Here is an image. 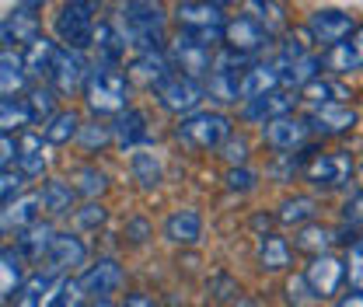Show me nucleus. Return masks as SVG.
<instances>
[{
  "label": "nucleus",
  "instance_id": "nucleus-18",
  "mask_svg": "<svg viewBox=\"0 0 363 307\" xmlns=\"http://www.w3.org/2000/svg\"><path fill=\"white\" fill-rule=\"evenodd\" d=\"M272 91H283V70H279V63H255L245 74V81H241V98L245 101L272 94Z\"/></svg>",
  "mask_w": 363,
  "mask_h": 307
},
{
  "label": "nucleus",
  "instance_id": "nucleus-51",
  "mask_svg": "<svg viewBox=\"0 0 363 307\" xmlns=\"http://www.w3.org/2000/svg\"><path fill=\"white\" fill-rule=\"evenodd\" d=\"M126 307H154V301H150L147 294H133V297L126 301Z\"/></svg>",
  "mask_w": 363,
  "mask_h": 307
},
{
  "label": "nucleus",
  "instance_id": "nucleus-25",
  "mask_svg": "<svg viewBox=\"0 0 363 307\" xmlns=\"http://www.w3.org/2000/svg\"><path fill=\"white\" fill-rule=\"evenodd\" d=\"M199 234H203V220H199L196 210H179L164 223V238L175 241V245H196Z\"/></svg>",
  "mask_w": 363,
  "mask_h": 307
},
{
  "label": "nucleus",
  "instance_id": "nucleus-21",
  "mask_svg": "<svg viewBox=\"0 0 363 307\" xmlns=\"http://www.w3.org/2000/svg\"><path fill=\"white\" fill-rule=\"evenodd\" d=\"M43 206V192H25L14 203L4 206V230H28L32 223H39L35 213Z\"/></svg>",
  "mask_w": 363,
  "mask_h": 307
},
{
  "label": "nucleus",
  "instance_id": "nucleus-53",
  "mask_svg": "<svg viewBox=\"0 0 363 307\" xmlns=\"http://www.w3.org/2000/svg\"><path fill=\"white\" fill-rule=\"evenodd\" d=\"M91 307H116V304H108V301H94Z\"/></svg>",
  "mask_w": 363,
  "mask_h": 307
},
{
  "label": "nucleus",
  "instance_id": "nucleus-30",
  "mask_svg": "<svg viewBox=\"0 0 363 307\" xmlns=\"http://www.w3.org/2000/svg\"><path fill=\"white\" fill-rule=\"evenodd\" d=\"M304 98L311 101V108H321V105H346V101H350V88L339 84V81L318 77L311 88H304Z\"/></svg>",
  "mask_w": 363,
  "mask_h": 307
},
{
  "label": "nucleus",
  "instance_id": "nucleus-33",
  "mask_svg": "<svg viewBox=\"0 0 363 307\" xmlns=\"http://www.w3.org/2000/svg\"><path fill=\"white\" fill-rule=\"evenodd\" d=\"M52 286V272H35V276H28V283L21 286V294L11 301L7 307H43V294Z\"/></svg>",
  "mask_w": 363,
  "mask_h": 307
},
{
  "label": "nucleus",
  "instance_id": "nucleus-44",
  "mask_svg": "<svg viewBox=\"0 0 363 307\" xmlns=\"http://www.w3.org/2000/svg\"><path fill=\"white\" fill-rule=\"evenodd\" d=\"M227 189L248 192V189H255V175H252L248 168H230V172H227Z\"/></svg>",
  "mask_w": 363,
  "mask_h": 307
},
{
  "label": "nucleus",
  "instance_id": "nucleus-31",
  "mask_svg": "<svg viewBox=\"0 0 363 307\" xmlns=\"http://www.w3.org/2000/svg\"><path fill=\"white\" fill-rule=\"evenodd\" d=\"M21 157H18V172L25 178H35L43 175L45 168V154H43V136H35V133H28V136H21Z\"/></svg>",
  "mask_w": 363,
  "mask_h": 307
},
{
  "label": "nucleus",
  "instance_id": "nucleus-27",
  "mask_svg": "<svg viewBox=\"0 0 363 307\" xmlns=\"http://www.w3.org/2000/svg\"><path fill=\"white\" fill-rule=\"evenodd\" d=\"M56 43L52 39H45L39 35L32 45H25V52H21V60H25V70H28V77H43V74H52V63H56Z\"/></svg>",
  "mask_w": 363,
  "mask_h": 307
},
{
  "label": "nucleus",
  "instance_id": "nucleus-20",
  "mask_svg": "<svg viewBox=\"0 0 363 307\" xmlns=\"http://www.w3.org/2000/svg\"><path fill=\"white\" fill-rule=\"evenodd\" d=\"M112 136H116V143H119L123 150L147 143V140H150V130H147V116H143L140 108H126L123 116H116V123H112Z\"/></svg>",
  "mask_w": 363,
  "mask_h": 307
},
{
  "label": "nucleus",
  "instance_id": "nucleus-5",
  "mask_svg": "<svg viewBox=\"0 0 363 307\" xmlns=\"http://www.w3.org/2000/svg\"><path fill=\"white\" fill-rule=\"evenodd\" d=\"M94 4L88 0H77V4H63L60 14H56V35L60 43H67V49L74 52H84L88 45H94Z\"/></svg>",
  "mask_w": 363,
  "mask_h": 307
},
{
  "label": "nucleus",
  "instance_id": "nucleus-39",
  "mask_svg": "<svg viewBox=\"0 0 363 307\" xmlns=\"http://www.w3.org/2000/svg\"><path fill=\"white\" fill-rule=\"evenodd\" d=\"M315 217V199L311 196H294V199H286L283 203V210H279V220L283 223H304V220Z\"/></svg>",
  "mask_w": 363,
  "mask_h": 307
},
{
  "label": "nucleus",
  "instance_id": "nucleus-14",
  "mask_svg": "<svg viewBox=\"0 0 363 307\" xmlns=\"http://www.w3.org/2000/svg\"><path fill=\"white\" fill-rule=\"evenodd\" d=\"M119 286H123V269H119V262H112V259H98L81 276L84 297H94V301H108V294H116Z\"/></svg>",
  "mask_w": 363,
  "mask_h": 307
},
{
  "label": "nucleus",
  "instance_id": "nucleus-36",
  "mask_svg": "<svg viewBox=\"0 0 363 307\" xmlns=\"http://www.w3.org/2000/svg\"><path fill=\"white\" fill-rule=\"evenodd\" d=\"M28 123H32L28 101H21V98H4L0 101V126H4V133H14L21 126H28Z\"/></svg>",
  "mask_w": 363,
  "mask_h": 307
},
{
  "label": "nucleus",
  "instance_id": "nucleus-35",
  "mask_svg": "<svg viewBox=\"0 0 363 307\" xmlns=\"http://www.w3.org/2000/svg\"><path fill=\"white\" fill-rule=\"evenodd\" d=\"M81 301H84L81 279H60V283L45 294L43 307H81Z\"/></svg>",
  "mask_w": 363,
  "mask_h": 307
},
{
  "label": "nucleus",
  "instance_id": "nucleus-15",
  "mask_svg": "<svg viewBox=\"0 0 363 307\" xmlns=\"http://www.w3.org/2000/svg\"><path fill=\"white\" fill-rule=\"evenodd\" d=\"M262 136H266V143L276 147V150H301L304 140L311 136V126H308V119L283 116V119H276L269 126H262Z\"/></svg>",
  "mask_w": 363,
  "mask_h": 307
},
{
  "label": "nucleus",
  "instance_id": "nucleus-4",
  "mask_svg": "<svg viewBox=\"0 0 363 307\" xmlns=\"http://www.w3.org/2000/svg\"><path fill=\"white\" fill-rule=\"evenodd\" d=\"M168 60H172V70L182 74V77H192V81H210V74H213V45L199 43V39H192V35H185L179 32L172 43H168Z\"/></svg>",
  "mask_w": 363,
  "mask_h": 307
},
{
  "label": "nucleus",
  "instance_id": "nucleus-8",
  "mask_svg": "<svg viewBox=\"0 0 363 307\" xmlns=\"http://www.w3.org/2000/svg\"><path fill=\"white\" fill-rule=\"evenodd\" d=\"M269 43H272V32L259 21V18L238 14V18L227 21V28H224L227 49H234V52H241V56H255V52H262Z\"/></svg>",
  "mask_w": 363,
  "mask_h": 307
},
{
  "label": "nucleus",
  "instance_id": "nucleus-13",
  "mask_svg": "<svg viewBox=\"0 0 363 307\" xmlns=\"http://www.w3.org/2000/svg\"><path fill=\"white\" fill-rule=\"evenodd\" d=\"M304 279H308V290L325 301V297H332V294L342 286V279H346V265L339 262V259H332V255H318V259H311L308 272H304Z\"/></svg>",
  "mask_w": 363,
  "mask_h": 307
},
{
  "label": "nucleus",
  "instance_id": "nucleus-40",
  "mask_svg": "<svg viewBox=\"0 0 363 307\" xmlns=\"http://www.w3.org/2000/svg\"><path fill=\"white\" fill-rule=\"evenodd\" d=\"M133 172L140 178V185H157V178H161V164H157V157L150 154V150H136L133 154Z\"/></svg>",
  "mask_w": 363,
  "mask_h": 307
},
{
  "label": "nucleus",
  "instance_id": "nucleus-26",
  "mask_svg": "<svg viewBox=\"0 0 363 307\" xmlns=\"http://www.w3.org/2000/svg\"><path fill=\"white\" fill-rule=\"evenodd\" d=\"M94 49H98V63H105V67H119V60L126 56V39H123V32L116 28V25H98V32H94Z\"/></svg>",
  "mask_w": 363,
  "mask_h": 307
},
{
  "label": "nucleus",
  "instance_id": "nucleus-50",
  "mask_svg": "<svg viewBox=\"0 0 363 307\" xmlns=\"http://www.w3.org/2000/svg\"><path fill=\"white\" fill-rule=\"evenodd\" d=\"M346 45H350V52H353V63H357V70L363 67V25H357V32L346 39Z\"/></svg>",
  "mask_w": 363,
  "mask_h": 307
},
{
  "label": "nucleus",
  "instance_id": "nucleus-12",
  "mask_svg": "<svg viewBox=\"0 0 363 307\" xmlns=\"http://www.w3.org/2000/svg\"><path fill=\"white\" fill-rule=\"evenodd\" d=\"M91 77V67L84 60V52H74V49H60L56 52V63H52V84L63 94H74L77 88H84Z\"/></svg>",
  "mask_w": 363,
  "mask_h": 307
},
{
  "label": "nucleus",
  "instance_id": "nucleus-19",
  "mask_svg": "<svg viewBox=\"0 0 363 307\" xmlns=\"http://www.w3.org/2000/svg\"><path fill=\"white\" fill-rule=\"evenodd\" d=\"M130 74H133L140 84L157 88V84H161V81H168L175 70H172L168 52H136L133 63H130Z\"/></svg>",
  "mask_w": 363,
  "mask_h": 307
},
{
  "label": "nucleus",
  "instance_id": "nucleus-47",
  "mask_svg": "<svg viewBox=\"0 0 363 307\" xmlns=\"http://www.w3.org/2000/svg\"><path fill=\"white\" fill-rule=\"evenodd\" d=\"M18 157H21V147L14 143L11 133H4V136H0V164H4V172H7L11 161H18Z\"/></svg>",
  "mask_w": 363,
  "mask_h": 307
},
{
  "label": "nucleus",
  "instance_id": "nucleus-7",
  "mask_svg": "<svg viewBox=\"0 0 363 307\" xmlns=\"http://www.w3.org/2000/svg\"><path fill=\"white\" fill-rule=\"evenodd\" d=\"M157 101H161V108H168V112H175V116H196V108H199V101H203V94H206V84H199V81H192V77H182V74H172L168 81H161L157 88Z\"/></svg>",
  "mask_w": 363,
  "mask_h": 307
},
{
  "label": "nucleus",
  "instance_id": "nucleus-38",
  "mask_svg": "<svg viewBox=\"0 0 363 307\" xmlns=\"http://www.w3.org/2000/svg\"><path fill=\"white\" fill-rule=\"evenodd\" d=\"M28 112H32V123H43V126H49L56 116H52V108H56V98H52V91L45 88H35L28 98Z\"/></svg>",
  "mask_w": 363,
  "mask_h": 307
},
{
  "label": "nucleus",
  "instance_id": "nucleus-24",
  "mask_svg": "<svg viewBox=\"0 0 363 307\" xmlns=\"http://www.w3.org/2000/svg\"><path fill=\"white\" fill-rule=\"evenodd\" d=\"M84 241L74 238V234H56L52 248H49V272H63L70 265H81L84 262Z\"/></svg>",
  "mask_w": 363,
  "mask_h": 307
},
{
  "label": "nucleus",
  "instance_id": "nucleus-23",
  "mask_svg": "<svg viewBox=\"0 0 363 307\" xmlns=\"http://www.w3.org/2000/svg\"><path fill=\"white\" fill-rule=\"evenodd\" d=\"M52 241H56V230L39 220V223H32L28 230H21V238H18V252H21L25 259H32V262H43V255L49 259Z\"/></svg>",
  "mask_w": 363,
  "mask_h": 307
},
{
  "label": "nucleus",
  "instance_id": "nucleus-41",
  "mask_svg": "<svg viewBox=\"0 0 363 307\" xmlns=\"http://www.w3.org/2000/svg\"><path fill=\"white\" fill-rule=\"evenodd\" d=\"M220 157H224L230 168H245V157H248V143L241 136H230L224 147H220Z\"/></svg>",
  "mask_w": 363,
  "mask_h": 307
},
{
  "label": "nucleus",
  "instance_id": "nucleus-16",
  "mask_svg": "<svg viewBox=\"0 0 363 307\" xmlns=\"http://www.w3.org/2000/svg\"><path fill=\"white\" fill-rule=\"evenodd\" d=\"M32 11H39V4H18V7L4 18V43H7V49H11V43L32 45L39 39V18H35Z\"/></svg>",
  "mask_w": 363,
  "mask_h": 307
},
{
  "label": "nucleus",
  "instance_id": "nucleus-10",
  "mask_svg": "<svg viewBox=\"0 0 363 307\" xmlns=\"http://www.w3.org/2000/svg\"><path fill=\"white\" fill-rule=\"evenodd\" d=\"M304 175L315 189H339L353 175V161L350 154H318L315 161H308Z\"/></svg>",
  "mask_w": 363,
  "mask_h": 307
},
{
  "label": "nucleus",
  "instance_id": "nucleus-34",
  "mask_svg": "<svg viewBox=\"0 0 363 307\" xmlns=\"http://www.w3.org/2000/svg\"><path fill=\"white\" fill-rule=\"evenodd\" d=\"M259 262H262V269H269V272L283 269V265L290 262V245L283 238H276V234H266L262 245H259Z\"/></svg>",
  "mask_w": 363,
  "mask_h": 307
},
{
  "label": "nucleus",
  "instance_id": "nucleus-11",
  "mask_svg": "<svg viewBox=\"0 0 363 307\" xmlns=\"http://www.w3.org/2000/svg\"><path fill=\"white\" fill-rule=\"evenodd\" d=\"M294 105H297V91L283 88V91H272V94H262V98L245 101L241 116H245L248 123H262V126H269V123H276V119L290 116Z\"/></svg>",
  "mask_w": 363,
  "mask_h": 307
},
{
  "label": "nucleus",
  "instance_id": "nucleus-1",
  "mask_svg": "<svg viewBox=\"0 0 363 307\" xmlns=\"http://www.w3.org/2000/svg\"><path fill=\"white\" fill-rule=\"evenodd\" d=\"M119 32L126 45L136 52H161V32H164V11L157 4H123L119 7Z\"/></svg>",
  "mask_w": 363,
  "mask_h": 307
},
{
  "label": "nucleus",
  "instance_id": "nucleus-37",
  "mask_svg": "<svg viewBox=\"0 0 363 307\" xmlns=\"http://www.w3.org/2000/svg\"><path fill=\"white\" fill-rule=\"evenodd\" d=\"M335 241V230L332 227H321V223H315V227H301V234H297V248L301 252H315L318 255H325V248Z\"/></svg>",
  "mask_w": 363,
  "mask_h": 307
},
{
  "label": "nucleus",
  "instance_id": "nucleus-22",
  "mask_svg": "<svg viewBox=\"0 0 363 307\" xmlns=\"http://www.w3.org/2000/svg\"><path fill=\"white\" fill-rule=\"evenodd\" d=\"M21 252H14V248H4V255H0V297H4V304H11L18 294H21V286L28 283L25 279V269H21Z\"/></svg>",
  "mask_w": 363,
  "mask_h": 307
},
{
  "label": "nucleus",
  "instance_id": "nucleus-42",
  "mask_svg": "<svg viewBox=\"0 0 363 307\" xmlns=\"http://www.w3.org/2000/svg\"><path fill=\"white\" fill-rule=\"evenodd\" d=\"M108 140H116V136H112V126H105V123H91V126H84V130H81V143H84L88 150H94V147H105Z\"/></svg>",
  "mask_w": 363,
  "mask_h": 307
},
{
  "label": "nucleus",
  "instance_id": "nucleus-52",
  "mask_svg": "<svg viewBox=\"0 0 363 307\" xmlns=\"http://www.w3.org/2000/svg\"><path fill=\"white\" fill-rule=\"evenodd\" d=\"M339 307H363V294H353V297H346Z\"/></svg>",
  "mask_w": 363,
  "mask_h": 307
},
{
  "label": "nucleus",
  "instance_id": "nucleus-45",
  "mask_svg": "<svg viewBox=\"0 0 363 307\" xmlns=\"http://www.w3.org/2000/svg\"><path fill=\"white\" fill-rule=\"evenodd\" d=\"M77 178H81V185H77V189H81L84 196H94V192H101V189H105V175H101V172H94V168L77 172Z\"/></svg>",
  "mask_w": 363,
  "mask_h": 307
},
{
  "label": "nucleus",
  "instance_id": "nucleus-2",
  "mask_svg": "<svg viewBox=\"0 0 363 307\" xmlns=\"http://www.w3.org/2000/svg\"><path fill=\"white\" fill-rule=\"evenodd\" d=\"M84 98H88V108L98 112V116H108V112L123 116L126 101H130V84H126L119 67L98 63V67H91V77L84 84Z\"/></svg>",
  "mask_w": 363,
  "mask_h": 307
},
{
  "label": "nucleus",
  "instance_id": "nucleus-3",
  "mask_svg": "<svg viewBox=\"0 0 363 307\" xmlns=\"http://www.w3.org/2000/svg\"><path fill=\"white\" fill-rule=\"evenodd\" d=\"M175 21L185 35L199 39V43L213 45V43H224V28H227V18L220 4H196V0H185L175 7Z\"/></svg>",
  "mask_w": 363,
  "mask_h": 307
},
{
  "label": "nucleus",
  "instance_id": "nucleus-9",
  "mask_svg": "<svg viewBox=\"0 0 363 307\" xmlns=\"http://www.w3.org/2000/svg\"><path fill=\"white\" fill-rule=\"evenodd\" d=\"M353 32H357L353 18L346 11H339V7H318V11H311V18H308V35L315 43H321L325 49L339 45L342 39H350Z\"/></svg>",
  "mask_w": 363,
  "mask_h": 307
},
{
  "label": "nucleus",
  "instance_id": "nucleus-32",
  "mask_svg": "<svg viewBox=\"0 0 363 307\" xmlns=\"http://www.w3.org/2000/svg\"><path fill=\"white\" fill-rule=\"evenodd\" d=\"M81 116L77 112H56V119L43 130L45 143H70L74 136H81Z\"/></svg>",
  "mask_w": 363,
  "mask_h": 307
},
{
  "label": "nucleus",
  "instance_id": "nucleus-46",
  "mask_svg": "<svg viewBox=\"0 0 363 307\" xmlns=\"http://www.w3.org/2000/svg\"><path fill=\"white\" fill-rule=\"evenodd\" d=\"M342 217H346V223H363V189H357V192L346 199Z\"/></svg>",
  "mask_w": 363,
  "mask_h": 307
},
{
  "label": "nucleus",
  "instance_id": "nucleus-48",
  "mask_svg": "<svg viewBox=\"0 0 363 307\" xmlns=\"http://www.w3.org/2000/svg\"><path fill=\"white\" fill-rule=\"evenodd\" d=\"M350 279L363 290V238L353 245V259H350Z\"/></svg>",
  "mask_w": 363,
  "mask_h": 307
},
{
  "label": "nucleus",
  "instance_id": "nucleus-6",
  "mask_svg": "<svg viewBox=\"0 0 363 307\" xmlns=\"http://www.w3.org/2000/svg\"><path fill=\"white\" fill-rule=\"evenodd\" d=\"M179 140L196 147V150H210V147H224L230 140V119L220 112H196L179 123Z\"/></svg>",
  "mask_w": 363,
  "mask_h": 307
},
{
  "label": "nucleus",
  "instance_id": "nucleus-28",
  "mask_svg": "<svg viewBox=\"0 0 363 307\" xmlns=\"http://www.w3.org/2000/svg\"><path fill=\"white\" fill-rule=\"evenodd\" d=\"M28 81V70H25V60L11 49H4L0 56V88H4V98H14L18 91L25 88Z\"/></svg>",
  "mask_w": 363,
  "mask_h": 307
},
{
  "label": "nucleus",
  "instance_id": "nucleus-43",
  "mask_svg": "<svg viewBox=\"0 0 363 307\" xmlns=\"http://www.w3.org/2000/svg\"><path fill=\"white\" fill-rule=\"evenodd\" d=\"M21 182H25V175H21V172H11V168H7V172L0 175V189H4V206H7V203H14V196L21 192Z\"/></svg>",
  "mask_w": 363,
  "mask_h": 307
},
{
  "label": "nucleus",
  "instance_id": "nucleus-17",
  "mask_svg": "<svg viewBox=\"0 0 363 307\" xmlns=\"http://www.w3.org/2000/svg\"><path fill=\"white\" fill-rule=\"evenodd\" d=\"M308 126H311V133H325V136L350 133L357 126V112L350 105H321V108H311Z\"/></svg>",
  "mask_w": 363,
  "mask_h": 307
},
{
  "label": "nucleus",
  "instance_id": "nucleus-49",
  "mask_svg": "<svg viewBox=\"0 0 363 307\" xmlns=\"http://www.w3.org/2000/svg\"><path fill=\"white\" fill-rule=\"evenodd\" d=\"M77 220H81L84 227H101V223H105V210L91 203V206H84V210L77 213Z\"/></svg>",
  "mask_w": 363,
  "mask_h": 307
},
{
  "label": "nucleus",
  "instance_id": "nucleus-29",
  "mask_svg": "<svg viewBox=\"0 0 363 307\" xmlns=\"http://www.w3.org/2000/svg\"><path fill=\"white\" fill-rule=\"evenodd\" d=\"M74 199H77V189H74V185H67V182L49 178V182L43 185V206L52 213V217L70 213V210H74Z\"/></svg>",
  "mask_w": 363,
  "mask_h": 307
}]
</instances>
